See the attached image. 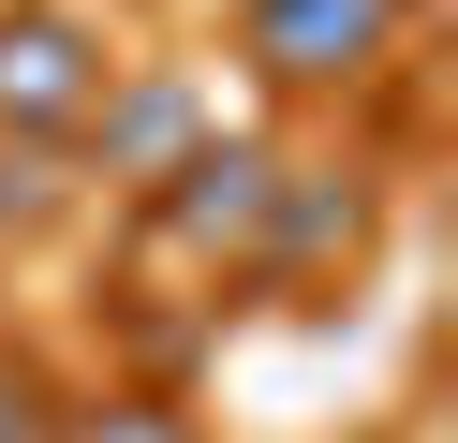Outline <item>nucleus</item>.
<instances>
[{
	"label": "nucleus",
	"instance_id": "nucleus-5",
	"mask_svg": "<svg viewBox=\"0 0 458 443\" xmlns=\"http://www.w3.org/2000/svg\"><path fill=\"white\" fill-rule=\"evenodd\" d=\"M45 429V399H30V384H0V443H30Z\"/></svg>",
	"mask_w": 458,
	"mask_h": 443
},
{
	"label": "nucleus",
	"instance_id": "nucleus-1",
	"mask_svg": "<svg viewBox=\"0 0 458 443\" xmlns=\"http://www.w3.org/2000/svg\"><path fill=\"white\" fill-rule=\"evenodd\" d=\"M89 104H104V45H89V15L15 0V15H0V118H15V133H74Z\"/></svg>",
	"mask_w": 458,
	"mask_h": 443
},
{
	"label": "nucleus",
	"instance_id": "nucleus-2",
	"mask_svg": "<svg viewBox=\"0 0 458 443\" xmlns=\"http://www.w3.org/2000/svg\"><path fill=\"white\" fill-rule=\"evenodd\" d=\"M399 30V0H251V59L267 74H355Z\"/></svg>",
	"mask_w": 458,
	"mask_h": 443
},
{
	"label": "nucleus",
	"instance_id": "nucleus-3",
	"mask_svg": "<svg viewBox=\"0 0 458 443\" xmlns=\"http://www.w3.org/2000/svg\"><path fill=\"white\" fill-rule=\"evenodd\" d=\"M89 133H104V177H178V148H192V89H119V104H89Z\"/></svg>",
	"mask_w": 458,
	"mask_h": 443
},
{
	"label": "nucleus",
	"instance_id": "nucleus-7",
	"mask_svg": "<svg viewBox=\"0 0 458 443\" xmlns=\"http://www.w3.org/2000/svg\"><path fill=\"white\" fill-rule=\"evenodd\" d=\"M89 443H178V429H163V413H104Z\"/></svg>",
	"mask_w": 458,
	"mask_h": 443
},
{
	"label": "nucleus",
	"instance_id": "nucleus-4",
	"mask_svg": "<svg viewBox=\"0 0 458 443\" xmlns=\"http://www.w3.org/2000/svg\"><path fill=\"white\" fill-rule=\"evenodd\" d=\"M267 148H192V163H178V236H251V222H267Z\"/></svg>",
	"mask_w": 458,
	"mask_h": 443
},
{
	"label": "nucleus",
	"instance_id": "nucleus-6",
	"mask_svg": "<svg viewBox=\"0 0 458 443\" xmlns=\"http://www.w3.org/2000/svg\"><path fill=\"white\" fill-rule=\"evenodd\" d=\"M30 207H45V177H30V163H0V222H30Z\"/></svg>",
	"mask_w": 458,
	"mask_h": 443
}]
</instances>
